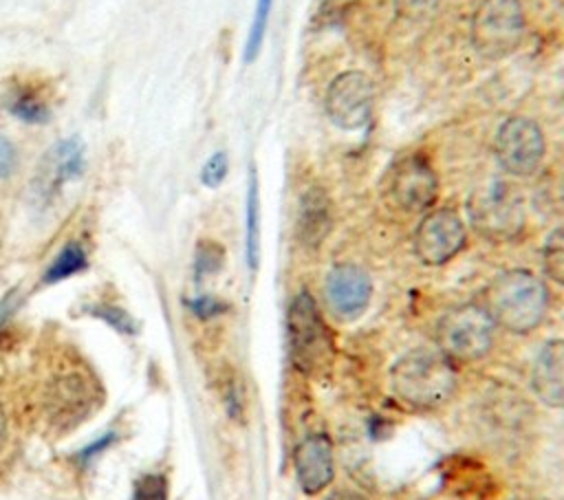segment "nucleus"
<instances>
[{
    "label": "nucleus",
    "instance_id": "1",
    "mask_svg": "<svg viewBox=\"0 0 564 500\" xmlns=\"http://www.w3.org/2000/svg\"><path fill=\"white\" fill-rule=\"evenodd\" d=\"M392 394L412 410H436L456 392V368L438 348L403 352L388 374Z\"/></svg>",
    "mask_w": 564,
    "mask_h": 500
},
{
    "label": "nucleus",
    "instance_id": "2",
    "mask_svg": "<svg viewBox=\"0 0 564 500\" xmlns=\"http://www.w3.org/2000/svg\"><path fill=\"white\" fill-rule=\"evenodd\" d=\"M482 308L496 326L527 335L535 330L549 311V289L542 278L527 269H509L485 289Z\"/></svg>",
    "mask_w": 564,
    "mask_h": 500
},
{
    "label": "nucleus",
    "instance_id": "3",
    "mask_svg": "<svg viewBox=\"0 0 564 500\" xmlns=\"http://www.w3.org/2000/svg\"><path fill=\"white\" fill-rule=\"evenodd\" d=\"M291 363L311 379H324L335 363V337L308 291L293 295L286 311Z\"/></svg>",
    "mask_w": 564,
    "mask_h": 500
},
{
    "label": "nucleus",
    "instance_id": "4",
    "mask_svg": "<svg viewBox=\"0 0 564 500\" xmlns=\"http://www.w3.org/2000/svg\"><path fill=\"white\" fill-rule=\"evenodd\" d=\"M467 218L474 231L491 242H507L522 233L527 222L524 200L507 181H487L478 185L467 203Z\"/></svg>",
    "mask_w": 564,
    "mask_h": 500
},
{
    "label": "nucleus",
    "instance_id": "5",
    "mask_svg": "<svg viewBox=\"0 0 564 500\" xmlns=\"http://www.w3.org/2000/svg\"><path fill=\"white\" fill-rule=\"evenodd\" d=\"M496 324L480 304H458L441 315L434 328L436 348L449 361L474 363L489 355Z\"/></svg>",
    "mask_w": 564,
    "mask_h": 500
},
{
    "label": "nucleus",
    "instance_id": "6",
    "mask_svg": "<svg viewBox=\"0 0 564 500\" xmlns=\"http://www.w3.org/2000/svg\"><path fill=\"white\" fill-rule=\"evenodd\" d=\"M527 20L520 0H482L469 24L474 48L487 59L516 53L524 40Z\"/></svg>",
    "mask_w": 564,
    "mask_h": 500
},
{
    "label": "nucleus",
    "instance_id": "7",
    "mask_svg": "<svg viewBox=\"0 0 564 500\" xmlns=\"http://www.w3.org/2000/svg\"><path fill=\"white\" fill-rule=\"evenodd\" d=\"M494 154L505 172L513 176H531L546 154L544 132L529 117H509L500 123L494 137Z\"/></svg>",
    "mask_w": 564,
    "mask_h": 500
},
{
    "label": "nucleus",
    "instance_id": "8",
    "mask_svg": "<svg viewBox=\"0 0 564 500\" xmlns=\"http://www.w3.org/2000/svg\"><path fill=\"white\" fill-rule=\"evenodd\" d=\"M465 222L458 211L449 207L425 211L412 236L414 253L427 267H441L454 260L465 249Z\"/></svg>",
    "mask_w": 564,
    "mask_h": 500
},
{
    "label": "nucleus",
    "instance_id": "9",
    "mask_svg": "<svg viewBox=\"0 0 564 500\" xmlns=\"http://www.w3.org/2000/svg\"><path fill=\"white\" fill-rule=\"evenodd\" d=\"M324 110L339 130H359L372 119L375 84L361 70L339 73L326 88Z\"/></svg>",
    "mask_w": 564,
    "mask_h": 500
},
{
    "label": "nucleus",
    "instance_id": "10",
    "mask_svg": "<svg viewBox=\"0 0 564 500\" xmlns=\"http://www.w3.org/2000/svg\"><path fill=\"white\" fill-rule=\"evenodd\" d=\"M388 192L392 203L405 214L430 211L438 196V176L430 159L423 154L399 159L390 174Z\"/></svg>",
    "mask_w": 564,
    "mask_h": 500
},
{
    "label": "nucleus",
    "instance_id": "11",
    "mask_svg": "<svg viewBox=\"0 0 564 500\" xmlns=\"http://www.w3.org/2000/svg\"><path fill=\"white\" fill-rule=\"evenodd\" d=\"M84 172V143L77 137L59 139L37 163L31 181V196L40 205H48L55 194Z\"/></svg>",
    "mask_w": 564,
    "mask_h": 500
},
{
    "label": "nucleus",
    "instance_id": "12",
    "mask_svg": "<svg viewBox=\"0 0 564 500\" xmlns=\"http://www.w3.org/2000/svg\"><path fill=\"white\" fill-rule=\"evenodd\" d=\"M44 403L51 423L68 430L90 416L97 405V392L84 374H62L51 381Z\"/></svg>",
    "mask_w": 564,
    "mask_h": 500
},
{
    "label": "nucleus",
    "instance_id": "13",
    "mask_svg": "<svg viewBox=\"0 0 564 500\" xmlns=\"http://www.w3.org/2000/svg\"><path fill=\"white\" fill-rule=\"evenodd\" d=\"M324 293L330 311L339 319H355L372 300V280L359 264L341 262L326 273Z\"/></svg>",
    "mask_w": 564,
    "mask_h": 500
},
{
    "label": "nucleus",
    "instance_id": "14",
    "mask_svg": "<svg viewBox=\"0 0 564 500\" xmlns=\"http://www.w3.org/2000/svg\"><path fill=\"white\" fill-rule=\"evenodd\" d=\"M293 469L300 489L306 496L324 491L335 478L333 443L326 434H311L293 449Z\"/></svg>",
    "mask_w": 564,
    "mask_h": 500
},
{
    "label": "nucleus",
    "instance_id": "15",
    "mask_svg": "<svg viewBox=\"0 0 564 500\" xmlns=\"http://www.w3.org/2000/svg\"><path fill=\"white\" fill-rule=\"evenodd\" d=\"M533 394L549 407H564V339L546 341L531 368Z\"/></svg>",
    "mask_w": 564,
    "mask_h": 500
},
{
    "label": "nucleus",
    "instance_id": "16",
    "mask_svg": "<svg viewBox=\"0 0 564 500\" xmlns=\"http://www.w3.org/2000/svg\"><path fill=\"white\" fill-rule=\"evenodd\" d=\"M333 225L330 198L322 187H308L297 205L295 236L306 249H317Z\"/></svg>",
    "mask_w": 564,
    "mask_h": 500
},
{
    "label": "nucleus",
    "instance_id": "17",
    "mask_svg": "<svg viewBox=\"0 0 564 500\" xmlns=\"http://www.w3.org/2000/svg\"><path fill=\"white\" fill-rule=\"evenodd\" d=\"M86 269H88L86 249L77 240H70L51 260V264L46 267V271L42 275V282L44 284H57V282H62V280H66L70 275H77V273H82Z\"/></svg>",
    "mask_w": 564,
    "mask_h": 500
},
{
    "label": "nucleus",
    "instance_id": "18",
    "mask_svg": "<svg viewBox=\"0 0 564 500\" xmlns=\"http://www.w3.org/2000/svg\"><path fill=\"white\" fill-rule=\"evenodd\" d=\"M245 249H247V264L251 271L258 267V253H260V194H258V176L251 167L249 172V185H247V236H245Z\"/></svg>",
    "mask_w": 564,
    "mask_h": 500
},
{
    "label": "nucleus",
    "instance_id": "19",
    "mask_svg": "<svg viewBox=\"0 0 564 500\" xmlns=\"http://www.w3.org/2000/svg\"><path fill=\"white\" fill-rule=\"evenodd\" d=\"M4 108L24 123H44L48 119V106L31 88H11L4 95Z\"/></svg>",
    "mask_w": 564,
    "mask_h": 500
},
{
    "label": "nucleus",
    "instance_id": "20",
    "mask_svg": "<svg viewBox=\"0 0 564 500\" xmlns=\"http://www.w3.org/2000/svg\"><path fill=\"white\" fill-rule=\"evenodd\" d=\"M542 269L544 273L564 286V225L551 229L542 244Z\"/></svg>",
    "mask_w": 564,
    "mask_h": 500
},
{
    "label": "nucleus",
    "instance_id": "21",
    "mask_svg": "<svg viewBox=\"0 0 564 500\" xmlns=\"http://www.w3.org/2000/svg\"><path fill=\"white\" fill-rule=\"evenodd\" d=\"M271 7H273V0H256L251 26H249L247 42H245V62H253L260 55L264 33H267V26H269Z\"/></svg>",
    "mask_w": 564,
    "mask_h": 500
},
{
    "label": "nucleus",
    "instance_id": "22",
    "mask_svg": "<svg viewBox=\"0 0 564 500\" xmlns=\"http://www.w3.org/2000/svg\"><path fill=\"white\" fill-rule=\"evenodd\" d=\"M86 313L106 322L110 328H115L117 333H123V335H134L139 330V324L137 319L121 306H115V304H106V302H99V304H90L86 306Z\"/></svg>",
    "mask_w": 564,
    "mask_h": 500
},
{
    "label": "nucleus",
    "instance_id": "23",
    "mask_svg": "<svg viewBox=\"0 0 564 500\" xmlns=\"http://www.w3.org/2000/svg\"><path fill=\"white\" fill-rule=\"evenodd\" d=\"M223 260H225V251L218 242L214 240H200L196 244V251H194V273L196 278H205V275H214L220 271L223 267Z\"/></svg>",
    "mask_w": 564,
    "mask_h": 500
},
{
    "label": "nucleus",
    "instance_id": "24",
    "mask_svg": "<svg viewBox=\"0 0 564 500\" xmlns=\"http://www.w3.org/2000/svg\"><path fill=\"white\" fill-rule=\"evenodd\" d=\"M130 500H167V480L161 474H143L134 482Z\"/></svg>",
    "mask_w": 564,
    "mask_h": 500
},
{
    "label": "nucleus",
    "instance_id": "25",
    "mask_svg": "<svg viewBox=\"0 0 564 500\" xmlns=\"http://www.w3.org/2000/svg\"><path fill=\"white\" fill-rule=\"evenodd\" d=\"M227 172H229V159H227V152L218 150L214 152L200 167V183L205 187H218L225 178H227Z\"/></svg>",
    "mask_w": 564,
    "mask_h": 500
},
{
    "label": "nucleus",
    "instance_id": "26",
    "mask_svg": "<svg viewBox=\"0 0 564 500\" xmlns=\"http://www.w3.org/2000/svg\"><path fill=\"white\" fill-rule=\"evenodd\" d=\"M438 0H394V9L405 20H425L434 13Z\"/></svg>",
    "mask_w": 564,
    "mask_h": 500
},
{
    "label": "nucleus",
    "instance_id": "27",
    "mask_svg": "<svg viewBox=\"0 0 564 500\" xmlns=\"http://www.w3.org/2000/svg\"><path fill=\"white\" fill-rule=\"evenodd\" d=\"M187 304H189L192 313L198 315L200 319L216 317V315H220L225 311V304L218 297H214V295H198V297L189 300Z\"/></svg>",
    "mask_w": 564,
    "mask_h": 500
},
{
    "label": "nucleus",
    "instance_id": "28",
    "mask_svg": "<svg viewBox=\"0 0 564 500\" xmlns=\"http://www.w3.org/2000/svg\"><path fill=\"white\" fill-rule=\"evenodd\" d=\"M348 4H352V0H324L322 9H319V18L324 24H333L337 20L344 18Z\"/></svg>",
    "mask_w": 564,
    "mask_h": 500
},
{
    "label": "nucleus",
    "instance_id": "29",
    "mask_svg": "<svg viewBox=\"0 0 564 500\" xmlns=\"http://www.w3.org/2000/svg\"><path fill=\"white\" fill-rule=\"evenodd\" d=\"M15 165V148L13 143L0 134V178L9 176Z\"/></svg>",
    "mask_w": 564,
    "mask_h": 500
},
{
    "label": "nucleus",
    "instance_id": "30",
    "mask_svg": "<svg viewBox=\"0 0 564 500\" xmlns=\"http://www.w3.org/2000/svg\"><path fill=\"white\" fill-rule=\"evenodd\" d=\"M18 304H20V291H18V289L9 291V293L0 300V328H2V326L9 322V317L15 313Z\"/></svg>",
    "mask_w": 564,
    "mask_h": 500
},
{
    "label": "nucleus",
    "instance_id": "31",
    "mask_svg": "<svg viewBox=\"0 0 564 500\" xmlns=\"http://www.w3.org/2000/svg\"><path fill=\"white\" fill-rule=\"evenodd\" d=\"M110 441H112V434H108V436H104V438H99L97 443H93V445H88V447H84V452H79V458H88V456H95L97 452H101V449H106L108 445H110Z\"/></svg>",
    "mask_w": 564,
    "mask_h": 500
},
{
    "label": "nucleus",
    "instance_id": "32",
    "mask_svg": "<svg viewBox=\"0 0 564 500\" xmlns=\"http://www.w3.org/2000/svg\"><path fill=\"white\" fill-rule=\"evenodd\" d=\"M326 500H366V498L361 493H357V491L339 489V491H333L330 496H326Z\"/></svg>",
    "mask_w": 564,
    "mask_h": 500
},
{
    "label": "nucleus",
    "instance_id": "33",
    "mask_svg": "<svg viewBox=\"0 0 564 500\" xmlns=\"http://www.w3.org/2000/svg\"><path fill=\"white\" fill-rule=\"evenodd\" d=\"M4 441H7V414H4V410L0 405V449H2Z\"/></svg>",
    "mask_w": 564,
    "mask_h": 500
}]
</instances>
